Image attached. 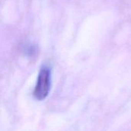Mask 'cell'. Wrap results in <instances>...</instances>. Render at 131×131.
I'll return each instance as SVG.
<instances>
[{
    "label": "cell",
    "instance_id": "obj_1",
    "mask_svg": "<svg viewBox=\"0 0 131 131\" xmlns=\"http://www.w3.org/2000/svg\"><path fill=\"white\" fill-rule=\"evenodd\" d=\"M51 87V70L48 66H43L38 73L37 84L34 89L33 96L38 101L45 100Z\"/></svg>",
    "mask_w": 131,
    "mask_h": 131
}]
</instances>
